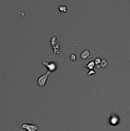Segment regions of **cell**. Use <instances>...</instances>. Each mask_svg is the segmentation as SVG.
<instances>
[{"label":"cell","instance_id":"cell-1","mask_svg":"<svg viewBox=\"0 0 130 131\" xmlns=\"http://www.w3.org/2000/svg\"><path fill=\"white\" fill-rule=\"evenodd\" d=\"M50 45L53 49L54 54V55H60L61 52L59 51V49L61 48V46L60 45V43L59 41L57 40V37L56 36H54L50 40Z\"/></svg>","mask_w":130,"mask_h":131},{"label":"cell","instance_id":"cell-2","mask_svg":"<svg viewBox=\"0 0 130 131\" xmlns=\"http://www.w3.org/2000/svg\"><path fill=\"white\" fill-rule=\"evenodd\" d=\"M50 74H51V72L48 70L45 74H43V75L38 77V79L37 80V84L40 87H43V86H45L47 79H48Z\"/></svg>","mask_w":130,"mask_h":131},{"label":"cell","instance_id":"cell-3","mask_svg":"<svg viewBox=\"0 0 130 131\" xmlns=\"http://www.w3.org/2000/svg\"><path fill=\"white\" fill-rule=\"evenodd\" d=\"M38 129L36 124H28V123H23L20 126V131L26 130L27 131H37Z\"/></svg>","mask_w":130,"mask_h":131},{"label":"cell","instance_id":"cell-4","mask_svg":"<svg viewBox=\"0 0 130 131\" xmlns=\"http://www.w3.org/2000/svg\"><path fill=\"white\" fill-rule=\"evenodd\" d=\"M43 65L45 66L48 69V70L50 72H55L57 69V64L55 62H47V61H43Z\"/></svg>","mask_w":130,"mask_h":131},{"label":"cell","instance_id":"cell-5","mask_svg":"<svg viewBox=\"0 0 130 131\" xmlns=\"http://www.w3.org/2000/svg\"><path fill=\"white\" fill-rule=\"evenodd\" d=\"M91 57V55L90 53L88 50H85L82 53L81 55H80V58L82 59L85 60V59H87L88 58H89Z\"/></svg>","mask_w":130,"mask_h":131},{"label":"cell","instance_id":"cell-6","mask_svg":"<svg viewBox=\"0 0 130 131\" xmlns=\"http://www.w3.org/2000/svg\"><path fill=\"white\" fill-rule=\"evenodd\" d=\"M94 65H95L94 61H91V62L89 63H88L87 65H84V67L87 68V69H89V70H88V71H89V70H92V69H93L94 67Z\"/></svg>","mask_w":130,"mask_h":131},{"label":"cell","instance_id":"cell-7","mask_svg":"<svg viewBox=\"0 0 130 131\" xmlns=\"http://www.w3.org/2000/svg\"><path fill=\"white\" fill-rule=\"evenodd\" d=\"M58 8H59V10L60 12H61L63 14L67 12V8H66V6H64V5H61V6L58 7Z\"/></svg>","mask_w":130,"mask_h":131},{"label":"cell","instance_id":"cell-8","mask_svg":"<svg viewBox=\"0 0 130 131\" xmlns=\"http://www.w3.org/2000/svg\"><path fill=\"white\" fill-rule=\"evenodd\" d=\"M100 65V67H101V68H105V67L107 66L108 63H107V61H105V60H102V61H101V63Z\"/></svg>","mask_w":130,"mask_h":131},{"label":"cell","instance_id":"cell-9","mask_svg":"<svg viewBox=\"0 0 130 131\" xmlns=\"http://www.w3.org/2000/svg\"><path fill=\"white\" fill-rule=\"evenodd\" d=\"M70 59L71 61H75V60H76V59H77V57H76V56H75V55L72 54V55H71L70 56Z\"/></svg>","mask_w":130,"mask_h":131},{"label":"cell","instance_id":"cell-10","mask_svg":"<svg viewBox=\"0 0 130 131\" xmlns=\"http://www.w3.org/2000/svg\"><path fill=\"white\" fill-rule=\"evenodd\" d=\"M100 63H101L100 58H96V59H94V63H95L96 65H98L100 64Z\"/></svg>","mask_w":130,"mask_h":131},{"label":"cell","instance_id":"cell-11","mask_svg":"<svg viewBox=\"0 0 130 131\" xmlns=\"http://www.w3.org/2000/svg\"><path fill=\"white\" fill-rule=\"evenodd\" d=\"M93 70H89V71H88V74H87V75L89 76V75L91 74H91H95V72H93Z\"/></svg>","mask_w":130,"mask_h":131}]
</instances>
